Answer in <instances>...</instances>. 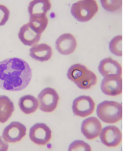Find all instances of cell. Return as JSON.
<instances>
[{
    "mask_svg": "<svg viewBox=\"0 0 124 153\" xmlns=\"http://www.w3.org/2000/svg\"><path fill=\"white\" fill-rule=\"evenodd\" d=\"M32 71L25 61L18 58L0 62V88L10 91H22L28 86Z\"/></svg>",
    "mask_w": 124,
    "mask_h": 153,
    "instance_id": "obj_1",
    "label": "cell"
},
{
    "mask_svg": "<svg viewBox=\"0 0 124 153\" xmlns=\"http://www.w3.org/2000/svg\"><path fill=\"white\" fill-rule=\"evenodd\" d=\"M96 113L103 122L107 123H115L122 119V105L117 102L105 101L98 105Z\"/></svg>",
    "mask_w": 124,
    "mask_h": 153,
    "instance_id": "obj_2",
    "label": "cell"
},
{
    "mask_svg": "<svg viewBox=\"0 0 124 153\" xmlns=\"http://www.w3.org/2000/svg\"><path fill=\"white\" fill-rule=\"evenodd\" d=\"M98 10L96 0H80L72 4L71 13L78 21L86 22L93 18Z\"/></svg>",
    "mask_w": 124,
    "mask_h": 153,
    "instance_id": "obj_3",
    "label": "cell"
},
{
    "mask_svg": "<svg viewBox=\"0 0 124 153\" xmlns=\"http://www.w3.org/2000/svg\"><path fill=\"white\" fill-rule=\"evenodd\" d=\"M38 99L40 109L43 112L50 113L57 108L59 97L55 89L47 88L40 91Z\"/></svg>",
    "mask_w": 124,
    "mask_h": 153,
    "instance_id": "obj_4",
    "label": "cell"
},
{
    "mask_svg": "<svg viewBox=\"0 0 124 153\" xmlns=\"http://www.w3.org/2000/svg\"><path fill=\"white\" fill-rule=\"evenodd\" d=\"M102 91L107 96H115L122 93L121 76L111 74L104 76L101 85Z\"/></svg>",
    "mask_w": 124,
    "mask_h": 153,
    "instance_id": "obj_5",
    "label": "cell"
},
{
    "mask_svg": "<svg viewBox=\"0 0 124 153\" xmlns=\"http://www.w3.org/2000/svg\"><path fill=\"white\" fill-rule=\"evenodd\" d=\"M95 107L94 102L90 97L81 96L74 100L72 109L76 116L84 118L93 113Z\"/></svg>",
    "mask_w": 124,
    "mask_h": 153,
    "instance_id": "obj_6",
    "label": "cell"
},
{
    "mask_svg": "<svg viewBox=\"0 0 124 153\" xmlns=\"http://www.w3.org/2000/svg\"><path fill=\"white\" fill-rule=\"evenodd\" d=\"M52 133V131L45 124L37 123L31 128L29 137L34 143L38 145H44L50 140Z\"/></svg>",
    "mask_w": 124,
    "mask_h": 153,
    "instance_id": "obj_7",
    "label": "cell"
},
{
    "mask_svg": "<svg viewBox=\"0 0 124 153\" xmlns=\"http://www.w3.org/2000/svg\"><path fill=\"white\" fill-rule=\"evenodd\" d=\"M99 135L102 143L108 147H116L122 142V132L115 126L105 127L101 130Z\"/></svg>",
    "mask_w": 124,
    "mask_h": 153,
    "instance_id": "obj_8",
    "label": "cell"
},
{
    "mask_svg": "<svg viewBox=\"0 0 124 153\" xmlns=\"http://www.w3.org/2000/svg\"><path fill=\"white\" fill-rule=\"evenodd\" d=\"M26 127L23 124L18 122H13L4 128L2 137L7 142H19L26 135Z\"/></svg>",
    "mask_w": 124,
    "mask_h": 153,
    "instance_id": "obj_9",
    "label": "cell"
},
{
    "mask_svg": "<svg viewBox=\"0 0 124 153\" xmlns=\"http://www.w3.org/2000/svg\"><path fill=\"white\" fill-rule=\"evenodd\" d=\"M75 37L70 33L61 35L56 40V48L59 53L64 55H68L74 52L77 47Z\"/></svg>",
    "mask_w": 124,
    "mask_h": 153,
    "instance_id": "obj_10",
    "label": "cell"
},
{
    "mask_svg": "<svg viewBox=\"0 0 124 153\" xmlns=\"http://www.w3.org/2000/svg\"><path fill=\"white\" fill-rule=\"evenodd\" d=\"M102 129L101 122L97 118L91 117L83 121L81 132L86 139L93 140L99 136Z\"/></svg>",
    "mask_w": 124,
    "mask_h": 153,
    "instance_id": "obj_11",
    "label": "cell"
},
{
    "mask_svg": "<svg viewBox=\"0 0 124 153\" xmlns=\"http://www.w3.org/2000/svg\"><path fill=\"white\" fill-rule=\"evenodd\" d=\"M98 70L103 76L111 74L120 76L122 75V66L119 63L111 58H106L102 60L98 66Z\"/></svg>",
    "mask_w": 124,
    "mask_h": 153,
    "instance_id": "obj_12",
    "label": "cell"
},
{
    "mask_svg": "<svg viewBox=\"0 0 124 153\" xmlns=\"http://www.w3.org/2000/svg\"><path fill=\"white\" fill-rule=\"evenodd\" d=\"M30 51L31 57L42 62L49 60L52 54V47L44 43L34 45L30 48Z\"/></svg>",
    "mask_w": 124,
    "mask_h": 153,
    "instance_id": "obj_13",
    "label": "cell"
},
{
    "mask_svg": "<svg viewBox=\"0 0 124 153\" xmlns=\"http://www.w3.org/2000/svg\"><path fill=\"white\" fill-rule=\"evenodd\" d=\"M41 35L39 34L31 28L28 23L20 28L18 33L19 38L25 45L32 46L40 41Z\"/></svg>",
    "mask_w": 124,
    "mask_h": 153,
    "instance_id": "obj_14",
    "label": "cell"
},
{
    "mask_svg": "<svg viewBox=\"0 0 124 153\" xmlns=\"http://www.w3.org/2000/svg\"><path fill=\"white\" fill-rule=\"evenodd\" d=\"M29 25L37 33L41 35L46 28L49 20L45 13H35L30 15Z\"/></svg>",
    "mask_w": 124,
    "mask_h": 153,
    "instance_id": "obj_15",
    "label": "cell"
},
{
    "mask_svg": "<svg viewBox=\"0 0 124 153\" xmlns=\"http://www.w3.org/2000/svg\"><path fill=\"white\" fill-rule=\"evenodd\" d=\"M14 110L13 102L8 97L0 96V122L4 123L7 121Z\"/></svg>",
    "mask_w": 124,
    "mask_h": 153,
    "instance_id": "obj_16",
    "label": "cell"
},
{
    "mask_svg": "<svg viewBox=\"0 0 124 153\" xmlns=\"http://www.w3.org/2000/svg\"><path fill=\"white\" fill-rule=\"evenodd\" d=\"M19 106L22 111L28 114L36 111L38 107V102L34 96L25 95L20 98Z\"/></svg>",
    "mask_w": 124,
    "mask_h": 153,
    "instance_id": "obj_17",
    "label": "cell"
},
{
    "mask_svg": "<svg viewBox=\"0 0 124 153\" xmlns=\"http://www.w3.org/2000/svg\"><path fill=\"white\" fill-rule=\"evenodd\" d=\"M51 8L50 0H33L28 7L29 15L35 13H46Z\"/></svg>",
    "mask_w": 124,
    "mask_h": 153,
    "instance_id": "obj_18",
    "label": "cell"
},
{
    "mask_svg": "<svg viewBox=\"0 0 124 153\" xmlns=\"http://www.w3.org/2000/svg\"><path fill=\"white\" fill-rule=\"evenodd\" d=\"M97 81V78L96 74L88 69L84 75L75 84L79 89L86 90L90 89L92 86L96 85Z\"/></svg>",
    "mask_w": 124,
    "mask_h": 153,
    "instance_id": "obj_19",
    "label": "cell"
},
{
    "mask_svg": "<svg viewBox=\"0 0 124 153\" xmlns=\"http://www.w3.org/2000/svg\"><path fill=\"white\" fill-rule=\"evenodd\" d=\"M88 69L86 66L76 64L71 66L68 70L67 76L69 79L75 83L85 73Z\"/></svg>",
    "mask_w": 124,
    "mask_h": 153,
    "instance_id": "obj_20",
    "label": "cell"
},
{
    "mask_svg": "<svg viewBox=\"0 0 124 153\" xmlns=\"http://www.w3.org/2000/svg\"><path fill=\"white\" fill-rule=\"evenodd\" d=\"M122 36H117L112 39L109 43L110 52L117 56L121 57L122 56Z\"/></svg>",
    "mask_w": 124,
    "mask_h": 153,
    "instance_id": "obj_21",
    "label": "cell"
},
{
    "mask_svg": "<svg viewBox=\"0 0 124 153\" xmlns=\"http://www.w3.org/2000/svg\"><path fill=\"white\" fill-rule=\"evenodd\" d=\"M68 151H90L91 149L90 146L84 141L76 140L72 142L69 146Z\"/></svg>",
    "mask_w": 124,
    "mask_h": 153,
    "instance_id": "obj_22",
    "label": "cell"
},
{
    "mask_svg": "<svg viewBox=\"0 0 124 153\" xmlns=\"http://www.w3.org/2000/svg\"><path fill=\"white\" fill-rule=\"evenodd\" d=\"M102 6L105 10L114 11L121 7L122 0H101Z\"/></svg>",
    "mask_w": 124,
    "mask_h": 153,
    "instance_id": "obj_23",
    "label": "cell"
},
{
    "mask_svg": "<svg viewBox=\"0 0 124 153\" xmlns=\"http://www.w3.org/2000/svg\"><path fill=\"white\" fill-rule=\"evenodd\" d=\"M10 11L6 6L0 4V26L6 24L9 19Z\"/></svg>",
    "mask_w": 124,
    "mask_h": 153,
    "instance_id": "obj_24",
    "label": "cell"
},
{
    "mask_svg": "<svg viewBox=\"0 0 124 153\" xmlns=\"http://www.w3.org/2000/svg\"><path fill=\"white\" fill-rule=\"evenodd\" d=\"M8 148V145L7 143L3 140L0 136V151H7Z\"/></svg>",
    "mask_w": 124,
    "mask_h": 153,
    "instance_id": "obj_25",
    "label": "cell"
}]
</instances>
